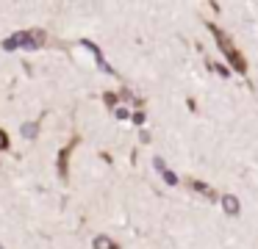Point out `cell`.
<instances>
[{"label": "cell", "mask_w": 258, "mask_h": 249, "mask_svg": "<svg viewBox=\"0 0 258 249\" xmlns=\"http://www.w3.org/2000/svg\"><path fill=\"white\" fill-rule=\"evenodd\" d=\"M208 31L214 33V39H217L219 50L225 53V58L230 61V66H233L236 72H241V75H244V72H247V61H244V55H241L239 50H236V44L230 42V36H228L225 31H219L217 25H211V22H208Z\"/></svg>", "instance_id": "cell-1"}, {"label": "cell", "mask_w": 258, "mask_h": 249, "mask_svg": "<svg viewBox=\"0 0 258 249\" xmlns=\"http://www.w3.org/2000/svg\"><path fill=\"white\" fill-rule=\"evenodd\" d=\"M45 31L42 28H34V31H20V33H14V36H9L6 42H3V50H17V47H23V50H39L42 44H45Z\"/></svg>", "instance_id": "cell-2"}, {"label": "cell", "mask_w": 258, "mask_h": 249, "mask_svg": "<svg viewBox=\"0 0 258 249\" xmlns=\"http://www.w3.org/2000/svg\"><path fill=\"white\" fill-rule=\"evenodd\" d=\"M81 44H84V47H86V50H92V55H95V61H97V66H100V69H103V72H108V75H114V69H111V66H108V64H106V58H103V53H100V47H97V44H95V42H89V39H84V42H81Z\"/></svg>", "instance_id": "cell-3"}, {"label": "cell", "mask_w": 258, "mask_h": 249, "mask_svg": "<svg viewBox=\"0 0 258 249\" xmlns=\"http://www.w3.org/2000/svg\"><path fill=\"white\" fill-rule=\"evenodd\" d=\"M153 166H156V169L161 172V177L167 180V186H175V183H178V177H175L172 172H169L167 166H164V160H161V158H153Z\"/></svg>", "instance_id": "cell-4"}, {"label": "cell", "mask_w": 258, "mask_h": 249, "mask_svg": "<svg viewBox=\"0 0 258 249\" xmlns=\"http://www.w3.org/2000/svg\"><path fill=\"white\" fill-rule=\"evenodd\" d=\"M222 208H225V213L239 216V199H236L233 194H225V197H222Z\"/></svg>", "instance_id": "cell-5"}, {"label": "cell", "mask_w": 258, "mask_h": 249, "mask_svg": "<svg viewBox=\"0 0 258 249\" xmlns=\"http://www.w3.org/2000/svg\"><path fill=\"white\" fill-rule=\"evenodd\" d=\"M70 152H73V144H70V147H64L61 155H58V172H61L64 180H67V158H70Z\"/></svg>", "instance_id": "cell-6"}, {"label": "cell", "mask_w": 258, "mask_h": 249, "mask_svg": "<svg viewBox=\"0 0 258 249\" xmlns=\"http://www.w3.org/2000/svg\"><path fill=\"white\" fill-rule=\"evenodd\" d=\"M95 249H117V241H111L108 235H97L95 238Z\"/></svg>", "instance_id": "cell-7"}, {"label": "cell", "mask_w": 258, "mask_h": 249, "mask_svg": "<svg viewBox=\"0 0 258 249\" xmlns=\"http://www.w3.org/2000/svg\"><path fill=\"white\" fill-rule=\"evenodd\" d=\"M189 186H191V188H195V191H197V194H203V197H208V199H214V191H211V188H208V186H206V183H200V180H191V183H189Z\"/></svg>", "instance_id": "cell-8"}, {"label": "cell", "mask_w": 258, "mask_h": 249, "mask_svg": "<svg viewBox=\"0 0 258 249\" xmlns=\"http://www.w3.org/2000/svg\"><path fill=\"white\" fill-rule=\"evenodd\" d=\"M36 133H39V127H36V125H23V136L25 138H36Z\"/></svg>", "instance_id": "cell-9"}, {"label": "cell", "mask_w": 258, "mask_h": 249, "mask_svg": "<svg viewBox=\"0 0 258 249\" xmlns=\"http://www.w3.org/2000/svg\"><path fill=\"white\" fill-rule=\"evenodd\" d=\"M6 147H9V133L0 130V149H6Z\"/></svg>", "instance_id": "cell-10"}, {"label": "cell", "mask_w": 258, "mask_h": 249, "mask_svg": "<svg viewBox=\"0 0 258 249\" xmlns=\"http://www.w3.org/2000/svg\"><path fill=\"white\" fill-rule=\"evenodd\" d=\"M134 122H136V125H142V122H145V114H142V111H139V114H134Z\"/></svg>", "instance_id": "cell-11"}, {"label": "cell", "mask_w": 258, "mask_h": 249, "mask_svg": "<svg viewBox=\"0 0 258 249\" xmlns=\"http://www.w3.org/2000/svg\"><path fill=\"white\" fill-rule=\"evenodd\" d=\"M0 249H3V246H0Z\"/></svg>", "instance_id": "cell-12"}]
</instances>
